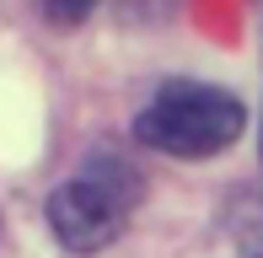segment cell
Masks as SVG:
<instances>
[{"label": "cell", "mask_w": 263, "mask_h": 258, "mask_svg": "<svg viewBox=\"0 0 263 258\" xmlns=\"http://www.w3.org/2000/svg\"><path fill=\"white\" fill-rule=\"evenodd\" d=\"M43 6H49L54 22H65V27H70V22H81L91 6H97V0H43Z\"/></svg>", "instance_id": "3"}, {"label": "cell", "mask_w": 263, "mask_h": 258, "mask_svg": "<svg viewBox=\"0 0 263 258\" xmlns=\"http://www.w3.org/2000/svg\"><path fill=\"white\" fill-rule=\"evenodd\" d=\"M242 102L220 86H199V81H172L145 102V113L135 119V135L145 145L166 151V156H215L220 145H231L242 135Z\"/></svg>", "instance_id": "1"}, {"label": "cell", "mask_w": 263, "mask_h": 258, "mask_svg": "<svg viewBox=\"0 0 263 258\" xmlns=\"http://www.w3.org/2000/svg\"><path fill=\"white\" fill-rule=\"evenodd\" d=\"M129 210H135V172L102 156L49 194V226L70 253H97L129 226Z\"/></svg>", "instance_id": "2"}]
</instances>
